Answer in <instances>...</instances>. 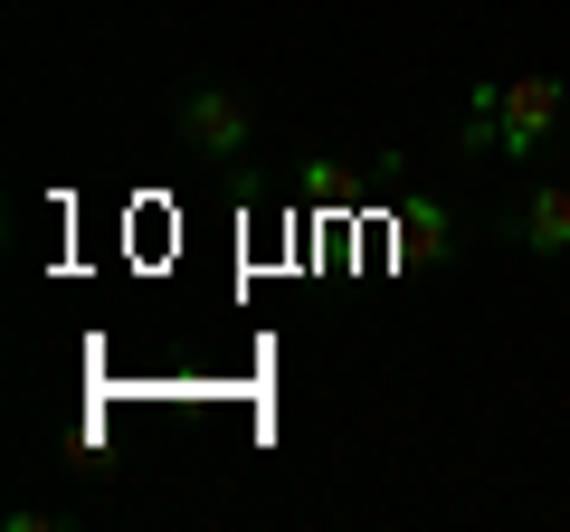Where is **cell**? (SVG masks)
I'll use <instances>...</instances> for the list:
<instances>
[{
  "label": "cell",
  "mask_w": 570,
  "mask_h": 532,
  "mask_svg": "<svg viewBox=\"0 0 570 532\" xmlns=\"http://www.w3.org/2000/svg\"><path fill=\"white\" fill-rule=\"evenodd\" d=\"M171 134H181L190 162H247L257 152V105L238 86H219V77H190L171 96Z\"/></svg>",
  "instance_id": "obj_1"
},
{
  "label": "cell",
  "mask_w": 570,
  "mask_h": 532,
  "mask_svg": "<svg viewBox=\"0 0 570 532\" xmlns=\"http://www.w3.org/2000/svg\"><path fill=\"white\" fill-rule=\"evenodd\" d=\"M561 105H570V86L551 77V67L494 86V162H532V152L561 134Z\"/></svg>",
  "instance_id": "obj_2"
},
{
  "label": "cell",
  "mask_w": 570,
  "mask_h": 532,
  "mask_svg": "<svg viewBox=\"0 0 570 532\" xmlns=\"http://www.w3.org/2000/svg\"><path fill=\"white\" fill-rule=\"evenodd\" d=\"M504 238H523V257H570V171L561 181H523L504 209Z\"/></svg>",
  "instance_id": "obj_3"
},
{
  "label": "cell",
  "mask_w": 570,
  "mask_h": 532,
  "mask_svg": "<svg viewBox=\"0 0 570 532\" xmlns=\"http://www.w3.org/2000/svg\"><path fill=\"white\" fill-rule=\"evenodd\" d=\"M456 144L466 152H494V77L466 86V115H456Z\"/></svg>",
  "instance_id": "obj_4"
}]
</instances>
